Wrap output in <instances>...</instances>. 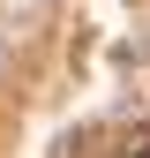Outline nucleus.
I'll return each mask as SVG.
<instances>
[{
	"mask_svg": "<svg viewBox=\"0 0 150 158\" xmlns=\"http://www.w3.org/2000/svg\"><path fill=\"white\" fill-rule=\"evenodd\" d=\"M135 158H150V143H143V151H135Z\"/></svg>",
	"mask_w": 150,
	"mask_h": 158,
	"instance_id": "obj_1",
	"label": "nucleus"
}]
</instances>
